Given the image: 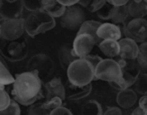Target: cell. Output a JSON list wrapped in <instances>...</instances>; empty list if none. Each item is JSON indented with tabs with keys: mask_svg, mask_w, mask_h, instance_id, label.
Segmentation results:
<instances>
[{
	"mask_svg": "<svg viewBox=\"0 0 147 115\" xmlns=\"http://www.w3.org/2000/svg\"><path fill=\"white\" fill-rule=\"evenodd\" d=\"M22 0H0L1 18H19L22 16Z\"/></svg>",
	"mask_w": 147,
	"mask_h": 115,
	"instance_id": "obj_11",
	"label": "cell"
},
{
	"mask_svg": "<svg viewBox=\"0 0 147 115\" xmlns=\"http://www.w3.org/2000/svg\"><path fill=\"white\" fill-rule=\"evenodd\" d=\"M146 115H147V112H146Z\"/></svg>",
	"mask_w": 147,
	"mask_h": 115,
	"instance_id": "obj_45",
	"label": "cell"
},
{
	"mask_svg": "<svg viewBox=\"0 0 147 115\" xmlns=\"http://www.w3.org/2000/svg\"><path fill=\"white\" fill-rule=\"evenodd\" d=\"M63 99L59 98V97H57V96L47 98V100L43 102V107H45V108L49 112V114H51V112L53 110V109H55L57 107L61 106V105L63 104Z\"/></svg>",
	"mask_w": 147,
	"mask_h": 115,
	"instance_id": "obj_30",
	"label": "cell"
},
{
	"mask_svg": "<svg viewBox=\"0 0 147 115\" xmlns=\"http://www.w3.org/2000/svg\"><path fill=\"white\" fill-rule=\"evenodd\" d=\"M139 67L142 70H147V41H143L139 45V53L136 59Z\"/></svg>",
	"mask_w": 147,
	"mask_h": 115,
	"instance_id": "obj_28",
	"label": "cell"
},
{
	"mask_svg": "<svg viewBox=\"0 0 147 115\" xmlns=\"http://www.w3.org/2000/svg\"><path fill=\"white\" fill-rule=\"evenodd\" d=\"M67 6L59 0H42V10L53 17H61L65 13Z\"/></svg>",
	"mask_w": 147,
	"mask_h": 115,
	"instance_id": "obj_20",
	"label": "cell"
},
{
	"mask_svg": "<svg viewBox=\"0 0 147 115\" xmlns=\"http://www.w3.org/2000/svg\"><path fill=\"white\" fill-rule=\"evenodd\" d=\"M1 39L4 41H15L20 39L25 32L24 19L19 18H1Z\"/></svg>",
	"mask_w": 147,
	"mask_h": 115,
	"instance_id": "obj_6",
	"label": "cell"
},
{
	"mask_svg": "<svg viewBox=\"0 0 147 115\" xmlns=\"http://www.w3.org/2000/svg\"><path fill=\"white\" fill-rule=\"evenodd\" d=\"M27 112H28V114H30V115L49 114V111L43 107V102H38V101H36V102H34L33 104H31Z\"/></svg>",
	"mask_w": 147,
	"mask_h": 115,
	"instance_id": "obj_33",
	"label": "cell"
},
{
	"mask_svg": "<svg viewBox=\"0 0 147 115\" xmlns=\"http://www.w3.org/2000/svg\"><path fill=\"white\" fill-rule=\"evenodd\" d=\"M133 86H134V90L138 94L147 95V73H139Z\"/></svg>",
	"mask_w": 147,
	"mask_h": 115,
	"instance_id": "obj_25",
	"label": "cell"
},
{
	"mask_svg": "<svg viewBox=\"0 0 147 115\" xmlns=\"http://www.w3.org/2000/svg\"><path fill=\"white\" fill-rule=\"evenodd\" d=\"M53 62L49 55L45 53L34 55L28 62L27 69L28 71H35L41 80L49 78L53 72Z\"/></svg>",
	"mask_w": 147,
	"mask_h": 115,
	"instance_id": "obj_8",
	"label": "cell"
},
{
	"mask_svg": "<svg viewBox=\"0 0 147 115\" xmlns=\"http://www.w3.org/2000/svg\"><path fill=\"white\" fill-rule=\"evenodd\" d=\"M45 88L47 91V98H51V97H59L63 100L65 99L67 96V92H65V88L63 87V84L61 82V77H55L49 82L45 84Z\"/></svg>",
	"mask_w": 147,
	"mask_h": 115,
	"instance_id": "obj_16",
	"label": "cell"
},
{
	"mask_svg": "<svg viewBox=\"0 0 147 115\" xmlns=\"http://www.w3.org/2000/svg\"><path fill=\"white\" fill-rule=\"evenodd\" d=\"M20 114V107L19 103L16 100L12 99L10 104L8 105L6 109L0 111V115H19Z\"/></svg>",
	"mask_w": 147,
	"mask_h": 115,
	"instance_id": "obj_32",
	"label": "cell"
},
{
	"mask_svg": "<svg viewBox=\"0 0 147 115\" xmlns=\"http://www.w3.org/2000/svg\"><path fill=\"white\" fill-rule=\"evenodd\" d=\"M67 98L71 101H78L81 99H84L85 97H88L92 92V84H87L83 85V86H79V85H74L71 83L69 84L67 87Z\"/></svg>",
	"mask_w": 147,
	"mask_h": 115,
	"instance_id": "obj_17",
	"label": "cell"
},
{
	"mask_svg": "<svg viewBox=\"0 0 147 115\" xmlns=\"http://www.w3.org/2000/svg\"><path fill=\"white\" fill-rule=\"evenodd\" d=\"M115 7H116L115 5L111 4L110 2L107 1L99 10L96 11V13L99 18L103 19V20H109V19L112 18L113 13L115 11Z\"/></svg>",
	"mask_w": 147,
	"mask_h": 115,
	"instance_id": "obj_26",
	"label": "cell"
},
{
	"mask_svg": "<svg viewBox=\"0 0 147 115\" xmlns=\"http://www.w3.org/2000/svg\"><path fill=\"white\" fill-rule=\"evenodd\" d=\"M23 7L29 12L42 10V0H22Z\"/></svg>",
	"mask_w": 147,
	"mask_h": 115,
	"instance_id": "obj_31",
	"label": "cell"
},
{
	"mask_svg": "<svg viewBox=\"0 0 147 115\" xmlns=\"http://www.w3.org/2000/svg\"><path fill=\"white\" fill-rule=\"evenodd\" d=\"M120 45V53L119 57L121 59H129V60H136L139 53L138 43L133 41L130 37H122L119 39Z\"/></svg>",
	"mask_w": 147,
	"mask_h": 115,
	"instance_id": "obj_13",
	"label": "cell"
},
{
	"mask_svg": "<svg viewBox=\"0 0 147 115\" xmlns=\"http://www.w3.org/2000/svg\"><path fill=\"white\" fill-rule=\"evenodd\" d=\"M82 114H90V115H102L103 112L102 106L96 100H90L83 106Z\"/></svg>",
	"mask_w": 147,
	"mask_h": 115,
	"instance_id": "obj_24",
	"label": "cell"
},
{
	"mask_svg": "<svg viewBox=\"0 0 147 115\" xmlns=\"http://www.w3.org/2000/svg\"><path fill=\"white\" fill-rule=\"evenodd\" d=\"M131 114L132 115H146V112H145V111L143 110L140 106H138L135 109H133V111L131 112Z\"/></svg>",
	"mask_w": 147,
	"mask_h": 115,
	"instance_id": "obj_41",
	"label": "cell"
},
{
	"mask_svg": "<svg viewBox=\"0 0 147 115\" xmlns=\"http://www.w3.org/2000/svg\"><path fill=\"white\" fill-rule=\"evenodd\" d=\"M100 51L108 57H119L120 53V45L118 41L115 39H102L98 45Z\"/></svg>",
	"mask_w": 147,
	"mask_h": 115,
	"instance_id": "obj_18",
	"label": "cell"
},
{
	"mask_svg": "<svg viewBox=\"0 0 147 115\" xmlns=\"http://www.w3.org/2000/svg\"><path fill=\"white\" fill-rule=\"evenodd\" d=\"M71 114H73V112L69 109L65 108V107L61 106V105L57 107L55 109H53L51 112V115H71Z\"/></svg>",
	"mask_w": 147,
	"mask_h": 115,
	"instance_id": "obj_35",
	"label": "cell"
},
{
	"mask_svg": "<svg viewBox=\"0 0 147 115\" xmlns=\"http://www.w3.org/2000/svg\"><path fill=\"white\" fill-rule=\"evenodd\" d=\"M127 6L132 18H140L147 15V2L145 0H129Z\"/></svg>",
	"mask_w": 147,
	"mask_h": 115,
	"instance_id": "obj_19",
	"label": "cell"
},
{
	"mask_svg": "<svg viewBox=\"0 0 147 115\" xmlns=\"http://www.w3.org/2000/svg\"><path fill=\"white\" fill-rule=\"evenodd\" d=\"M25 32L31 37L53 29L55 26V17L43 10L30 12L24 19Z\"/></svg>",
	"mask_w": 147,
	"mask_h": 115,
	"instance_id": "obj_2",
	"label": "cell"
},
{
	"mask_svg": "<svg viewBox=\"0 0 147 115\" xmlns=\"http://www.w3.org/2000/svg\"><path fill=\"white\" fill-rule=\"evenodd\" d=\"M102 24L101 22L96 20H85L84 23L81 25V27L79 28L78 33H88V34L92 35L94 37V39L96 41L97 45L101 43L102 39L98 37V28L99 26Z\"/></svg>",
	"mask_w": 147,
	"mask_h": 115,
	"instance_id": "obj_22",
	"label": "cell"
},
{
	"mask_svg": "<svg viewBox=\"0 0 147 115\" xmlns=\"http://www.w3.org/2000/svg\"><path fill=\"white\" fill-rule=\"evenodd\" d=\"M123 76L122 69L117 61L113 60L112 57L103 59L98 66L95 68V79L106 81L110 83L117 81Z\"/></svg>",
	"mask_w": 147,
	"mask_h": 115,
	"instance_id": "obj_5",
	"label": "cell"
},
{
	"mask_svg": "<svg viewBox=\"0 0 147 115\" xmlns=\"http://www.w3.org/2000/svg\"><path fill=\"white\" fill-rule=\"evenodd\" d=\"M105 115H121L123 114L121 107H110L104 112Z\"/></svg>",
	"mask_w": 147,
	"mask_h": 115,
	"instance_id": "obj_37",
	"label": "cell"
},
{
	"mask_svg": "<svg viewBox=\"0 0 147 115\" xmlns=\"http://www.w3.org/2000/svg\"><path fill=\"white\" fill-rule=\"evenodd\" d=\"M61 24L63 27L69 30H76L81 27V25L86 20V15L80 5L75 4L67 6L65 13L61 17Z\"/></svg>",
	"mask_w": 147,
	"mask_h": 115,
	"instance_id": "obj_7",
	"label": "cell"
},
{
	"mask_svg": "<svg viewBox=\"0 0 147 115\" xmlns=\"http://www.w3.org/2000/svg\"><path fill=\"white\" fill-rule=\"evenodd\" d=\"M145 1H146V2H147V0H145Z\"/></svg>",
	"mask_w": 147,
	"mask_h": 115,
	"instance_id": "obj_43",
	"label": "cell"
},
{
	"mask_svg": "<svg viewBox=\"0 0 147 115\" xmlns=\"http://www.w3.org/2000/svg\"><path fill=\"white\" fill-rule=\"evenodd\" d=\"M59 1L65 6H71V5L78 4L80 2V0H59Z\"/></svg>",
	"mask_w": 147,
	"mask_h": 115,
	"instance_id": "obj_40",
	"label": "cell"
},
{
	"mask_svg": "<svg viewBox=\"0 0 147 115\" xmlns=\"http://www.w3.org/2000/svg\"><path fill=\"white\" fill-rule=\"evenodd\" d=\"M1 41L2 43H0V53L8 62H20L27 57L28 45L24 39H18L15 41Z\"/></svg>",
	"mask_w": 147,
	"mask_h": 115,
	"instance_id": "obj_4",
	"label": "cell"
},
{
	"mask_svg": "<svg viewBox=\"0 0 147 115\" xmlns=\"http://www.w3.org/2000/svg\"><path fill=\"white\" fill-rule=\"evenodd\" d=\"M119 65H120L121 69H122V74L123 78L127 81L129 86L134 85L135 81H136L137 76L139 73L141 72V69L139 67L138 63L136 60H129V59H121L118 61Z\"/></svg>",
	"mask_w": 147,
	"mask_h": 115,
	"instance_id": "obj_12",
	"label": "cell"
},
{
	"mask_svg": "<svg viewBox=\"0 0 147 115\" xmlns=\"http://www.w3.org/2000/svg\"><path fill=\"white\" fill-rule=\"evenodd\" d=\"M98 37L101 39H115L119 41L122 39V30L120 26L113 22H105L99 26Z\"/></svg>",
	"mask_w": 147,
	"mask_h": 115,
	"instance_id": "obj_14",
	"label": "cell"
},
{
	"mask_svg": "<svg viewBox=\"0 0 147 115\" xmlns=\"http://www.w3.org/2000/svg\"><path fill=\"white\" fill-rule=\"evenodd\" d=\"M111 4L115 5V6H121V5H126L128 4L129 0H107Z\"/></svg>",
	"mask_w": 147,
	"mask_h": 115,
	"instance_id": "obj_39",
	"label": "cell"
},
{
	"mask_svg": "<svg viewBox=\"0 0 147 115\" xmlns=\"http://www.w3.org/2000/svg\"><path fill=\"white\" fill-rule=\"evenodd\" d=\"M138 105L145 112H147V95H142V97L138 101Z\"/></svg>",
	"mask_w": 147,
	"mask_h": 115,
	"instance_id": "obj_38",
	"label": "cell"
},
{
	"mask_svg": "<svg viewBox=\"0 0 147 115\" xmlns=\"http://www.w3.org/2000/svg\"><path fill=\"white\" fill-rule=\"evenodd\" d=\"M11 94L19 104L30 106L42 99V80L35 71H26L16 75Z\"/></svg>",
	"mask_w": 147,
	"mask_h": 115,
	"instance_id": "obj_1",
	"label": "cell"
},
{
	"mask_svg": "<svg viewBox=\"0 0 147 115\" xmlns=\"http://www.w3.org/2000/svg\"><path fill=\"white\" fill-rule=\"evenodd\" d=\"M117 104L123 109H130L136 104L138 101L137 92L134 89L126 88L124 90L119 91L116 97Z\"/></svg>",
	"mask_w": 147,
	"mask_h": 115,
	"instance_id": "obj_15",
	"label": "cell"
},
{
	"mask_svg": "<svg viewBox=\"0 0 147 115\" xmlns=\"http://www.w3.org/2000/svg\"><path fill=\"white\" fill-rule=\"evenodd\" d=\"M15 78L10 74L8 69L5 67L3 62L0 60V85L6 86V85L13 84Z\"/></svg>",
	"mask_w": 147,
	"mask_h": 115,
	"instance_id": "obj_27",
	"label": "cell"
},
{
	"mask_svg": "<svg viewBox=\"0 0 147 115\" xmlns=\"http://www.w3.org/2000/svg\"><path fill=\"white\" fill-rule=\"evenodd\" d=\"M124 34L126 37H130L138 43L145 41L147 39V20L143 17L132 18L125 23Z\"/></svg>",
	"mask_w": 147,
	"mask_h": 115,
	"instance_id": "obj_9",
	"label": "cell"
},
{
	"mask_svg": "<svg viewBox=\"0 0 147 115\" xmlns=\"http://www.w3.org/2000/svg\"><path fill=\"white\" fill-rule=\"evenodd\" d=\"M11 100L12 99L10 98L8 93L5 91V89L1 88V90H0V111L6 109L8 105L10 104Z\"/></svg>",
	"mask_w": 147,
	"mask_h": 115,
	"instance_id": "obj_34",
	"label": "cell"
},
{
	"mask_svg": "<svg viewBox=\"0 0 147 115\" xmlns=\"http://www.w3.org/2000/svg\"><path fill=\"white\" fill-rule=\"evenodd\" d=\"M84 59H86L87 61H89V62H90L91 64L95 67V68H96V67L98 66L99 63L103 60L102 57H99V55H88L87 57H85Z\"/></svg>",
	"mask_w": 147,
	"mask_h": 115,
	"instance_id": "obj_36",
	"label": "cell"
},
{
	"mask_svg": "<svg viewBox=\"0 0 147 115\" xmlns=\"http://www.w3.org/2000/svg\"><path fill=\"white\" fill-rule=\"evenodd\" d=\"M0 39H1V37H0Z\"/></svg>",
	"mask_w": 147,
	"mask_h": 115,
	"instance_id": "obj_44",
	"label": "cell"
},
{
	"mask_svg": "<svg viewBox=\"0 0 147 115\" xmlns=\"http://www.w3.org/2000/svg\"><path fill=\"white\" fill-rule=\"evenodd\" d=\"M1 88H4V86H2V85H0V90H1Z\"/></svg>",
	"mask_w": 147,
	"mask_h": 115,
	"instance_id": "obj_42",
	"label": "cell"
},
{
	"mask_svg": "<svg viewBox=\"0 0 147 115\" xmlns=\"http://www.w3.org/2000/svg\"><path fill=\"white\" fill-rule=\"evenodd\" d=\"M67 71V79L69 82L74 85H87L92 83L95 79V67L86 59H77L75 60Z\"/></svg>",
	"mask_w": 147,
	"mask_h": 115,
	"instance_id": "obj_3",
	"label": "cell"
},
{
	"mask_svg": "<svg viewBox=\"0 0 147 115\" xmlns=\"http://www.w3.org/2000/svg\"><path fill=\"white\" fill-rule=\"evenodd\" d=\"M96 45V41L92 35L88 33H78L73 43L74 53L78 57L84 59L85 57L90 55L93 47Z\"/></svg>",
	"mask_w": 147,
	"mask_h": 115,
	"instance_id": "obj_10",
	"label": "cell"
},
{
	"mask_svg": "<svg viewBox=\"0 0 147 115\" xmlns=\"http://www.w3.org/2000/svg\"><path fill=\"white\" fill-rule=\"evenodd\" d=\"M79 59L74 53L73 47L69 45H63L59 51V61L63 69H67L75 60Z\"/></svg>",
	"mask_w": 147,
	"mask_h": 115,
	"instance_id": "obj_21",
	"label": "cell"
},
{
	"mask_svg": "<svg viewBox=\"0 0 147 115\" xmlns=\"http://www.w3.org/2000/svg\"><path fill=\"white\" fill-rule=\"evenodd\" d=\"M106 2L107 0H80L79 4L81 6L88 8V10L91 11V12H96Z\"/></svg>",
	"mask_w": 147,
	"mask_h": 115,
	"instance_id": "obj_29",
	"label": "cell"
},
{
	"mask_svg": "<svg viewBox=\"0 0 147 115\" xmlns=\"http://www.w3.org/2000/svg\"><path fill=\"white\" fill-rule=\"evenodd\" d=\"M130 17L128 10V6L126 5H121V6L115 7V11L113 13L112 18L110 19L113 23L119 25V24H125L126 20Z\"/></svg>",
	"mask_w": 147,
	"mask_h": 115,
	"instance_id": "obj_23",
	"label": "cell"
}]
</instances>
